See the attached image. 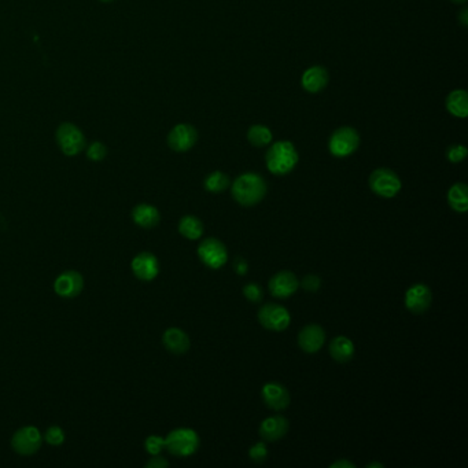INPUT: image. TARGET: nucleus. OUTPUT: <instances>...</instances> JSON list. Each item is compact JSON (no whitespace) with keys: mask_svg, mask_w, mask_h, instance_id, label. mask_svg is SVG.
<instances>
[{"mask_svg":"<svg viewBox=\"0 0 468 468\" xmlns=\"http://www.w3.org/2000/svg\"><path fill=\"white\" fill-rule=\"evenodd\" d=\"M453 3H466V0H452Z\"/></svg>","mask_w":468,"mask_h":468,"instance_id":"obj_39","label":"nucleus"},{"mask_svg":"<svg viewBox=\"0 0 468 468\" xmlns=\"http://www.w3.org/2000/svg\"><path fill=\"white\" fill-rule=\"evenodd\" d=\"M248 139L255 147H264L272 142V132L265 125H253L248 132Z\"/></svg>","mask_w":468,"mask_h":468,"instance_id":"obj_25","label":"nucleus"},{"mask_svg":"<svg viewBox=\"0 0 468 468\" xmlns=\"http://www.w3.org/2000/svg\"><path fill=\"white\" fill-rule=\"evenodd\" d=\"M198 255L201 261L212 270L221 268L228 260L225 245L216 238H208L202 240L198 246Z\"/></svg>","mask_w":468,"mask_h":468,"instance_id":"obj_8","label":"nucleus"},{"mask_svg":"<svg viewBox=\"0 0 468 468\" xmlns=\"http://www.w3.org/2000/svg\"><path fill=\"white\" fill-rule=\"evenodd\" d=\"M298 151L292 142H276L267 151L265 162L268 171L273 175H289L298 164Z\"/></svg>","mask_w":468,"mask_h":468,"instance_id":"obj_2","label":"nucleus"},{"mask_svg":"<svg viewBox=\"0 0 468 468\" xmlns=\"http://www.w3.org/2000/svg\"><path fill=\"white\" fill-rule=\"evenodd\" d=\"M107 156V149H106V146H105L103 143H100V142H94V143H91V144L88 146V149H87V156H88L91 161L98 162V161L105 159V156Z\"/></svg>","mask_w":468,"mask_h":468,"instance_id":"obj_27","label":"nucleus"},{"mask_svg":"<svg viewBox=\"0 0 468 468\" xmlns=\"http://www.w3.org/2000/svg\"><path fill=\"white\" fill-rule=\"evenodd\" d=\"M55 139L62 153L68 156H78L87 146L83 131L72 122L60 124Z\"/></svg>","mask_w":468,"mask_h":468,"instance_id":"obj_4","label":"nucleus"},{"mask_svg":"<svg viewBox=\"0 0 468 468\" xmlns=\"http://www.w3.org/2000/svg\"><path fill=\"white\" fill-rule=\"evenodd\" d=\"M448 202L450 208L459 213H466L468 211V187L464 183H456L450 187L448 193Z\"/></svg>","mask_w":468,"mask_h":468,"instance_id":"obj_23","label":"nucleus"},{"mask_svg":"<svg viewBox=\"0 0 468 468\" xmlns=\"http://www.w3.org/2000/svg\"><path fill=\"white\" fill-rule=\"evenodd\" d=\"M467 147L463 146V144H453V146L449 147L448 151H447L449 161L453 162V164L462 162L467 156Z\"/></svg>","mask_w":468,"mask_h":468,"instance_id":"obj_29","label":"nucleus"},{"mask_svg":"<svg viewBox=\"0 0 468 468\" xmlns=\"http://www.w3.org/2000/svg\"><path fill=\"white\" fill-rule=\"evenodd\" d=\"M360 135L351 127H342L336 129L329 142V149L332 156L336 158L349 156L358 149Z\"/></svg>","mask_w":468,"mask_h":468,"instance_id":"obj_6","label":"nucleus"},{"mask_svg":"<svg viewBox=\"0 0 468 468\" xmlns=\"http://www.w3.org/2000/svg\"><path fill=\"white\" fill-rule=\"evenodd\" d=\"M329 349L332 358L338 363H348L354 356V344L344 335L334 338Z\"/></svg>","mask_w":468,"mask_h":468,"instance_id":"obj_20","label":"nucleus"},{"mask_svg":"<svg viewBox=\"0 0 468 468\" xmlns=\"http://www.w3.org/2000/svg\"><path fill=\"white\" fill-rule=\"evenodd\" d=\"M198 132L188 124H179L168 135V146L177 153L188 151L196 146Z\"/></svg>","mask_w":468,"mask_h":468,"instance_id":"obj_10","label":"nucleus"},{"mask_svg":"<svg viewBox=\"0 0 468 468\" xmlns=\"http://www.w3.org/2000/svg\"><path fill=\"white\" fill-rule=\"evenodd\" d=\"M301 286L308 293H316L321 286V279L317 275H307L301 282Z\"/></svg>","mask_w":468,"mask_h":468,"instance_id":"obj_33","label":"nucleus"},{"mask_svg":"<svg viewBox=\"0 0 468 468\" xmlns=\"http://www.w3.org/2000/svg\"><path fill=\"white\" fill-rule=\"evenodd\" d=\"M46 441L53 447H58L60 444H63V441H65L63 430L58 427V426L50 427L46 431Z\"/></svg>","mask_w":468,"mask_h":468,"instance_id":"obj_30","label":"nucleus"},{"mask_svg":"<svg viewBox=\"0 0 468 468\" xmlns=\"http://www.w3.org/2000/svg\"><path fill=\"white\" fill-rule=\"evenodd\" d=\"M289 420L280 415L265 419L260 426V435L265 441H277L283 438L289 431Z\"/></svg>","mask_w":468,"mask_h":468,"instance_id":"obj_17","label":"nucleus"},{"mask_svg":"<svg viewBox=\"0 0 468 468\" xmlns=\"http://www.w3.org/2000/svg\"><path fill=\"white\" fill-rule=\"evenodd\" d=\"M382 468L383 464L382 463H371V464H367V468Z\"/></svg>","mask_w":468,"mask_h":468,"instance_id":"obj_38","label":"nucleus"},{"mask_svg":"<svg viewBox=\"0 0 468 468\" xmlns=\"http://www.w3.org/2000/svg\"><path fill=\"white\" fill-rule=\"evenodd\" d=\"M270 290L276 298H289L299 287V280L290 271H280L275 273L270 279Z\"/></svg>","mask_w":468,"mask_h":468,"instance_id":"obj_13","label":"nucleus"},{"mask_svg":"<svg viewBox=\"0 0 468 468\" xmlns=\"http://www.w3.org/2000/svg\"><path fill=\"white\" fill-rule=\"evenodd\" d=\"M243 295H245L246 299H249L250 302L258 304V302L262 299L264 293H262L261 286H258V284L254 283V282H250V283H248V284L243 287Z\"/></svg>","mask_w":468,"mask_h":468,"instance_id":"obj_28","label":"nucleus"},{"mask_svg":"<svg viewBox=\"0 0 468 468\" xmlns=\"http://www.w3.org/2000/svg\"><path fill=\"white\" fill-rule=\"evenodd\" d=\"M356 466L353 464V463H351V462H348V460H339V462H335L334 464H331L330 466V468H354Z\"/></svg>","mask_w":468,"mask_h":468,"instance_id":"obj_36","label":"nucleus"},{"mask_svg":"<svg viewBox=\"0 0 468 468\" xmlns=\"http://www.w3.org/2000/svg\"><path fill=\"white\" fill-rule=\"evenodd\" d=\"M432 302L431 290L423 283H416L410 286L405 293V307L413 314L426 312Z\"/></svg>","mask_w":468,"mask_h":468,"instance_id":"obj_11","label":"nucleus"},{"mask_svg":"<svg viewBox=\"0 0 468 468\" xmlns=\"http://www.w3.org/2000/svg\"><path fill=\"white\" fill-rule=\"evenodd\" d=\"M165 448L177 457H187L199 448V437L194 430L176 429L165 438Z\"/></svg>","mask_w":468,"mask_h":468,"instance_id":"obj_3","label":"nucleus"},{"mask_svg":"<svg viewBox=\"0 0 468 468\" xmlns=\"http://www.w3.org/2000/svg\"><path fill=\"white\" fill-rule=\"evenodd\" d=\"M234 270L236 275L243 276V275H246L248 270H249V264H248V261L245 258L239 257V258H236L234 261Z\"/></svg>","mask_w":468,"mask_h":468,"instance_id":"obj_34","label":"nucleus"},{"mask_svg":"<svg viewBox=\"0 0 468 468\" xmlns=\"http://www.w3.org/2000/svg\"><path fill=\"white\" fill-rule=\"evenodd\" d=\"M368 184L372 193L382 198H394L403 187L398 175L388 168H379L373 171L371 174Z\"/></svg>","mask_w":468,"mask_h":468,"instance_id":"obj_5","label":"nucleus"},{"mask_svg":"<svg viewBox=\"0 0 468 468\" xmlns=\"http://www.w3.org/2000/svg\"><path fill=\"white\" fill-rule=\"evenodd\" d=\"M268 453H270V450H268L267 445H265L264 442H258V444H255V445H253V447L250 448V450H249V456H250V459H252L253 462H255V463H262V462H265L267 457H268Z\"/></svg>","mask_w":468,"mask_h":468,"instance_id":"obj_32","label":"nucleus"},{"mask_svg":"<svg viewBox=\"0 0 468 468\" xmlns=\"http://www.w3.org/2000/svg\"><path fill=\"white\" fill-rule=\"evenodd\" d=\"M11 447L17 453L23 456L33 454L41 447V434L39 430L32 426L18 430L11 440Z\"/></svg>","mask_w":468,"mask_h":468,"instance_id":"obj_9","label":"nucleus"},{"mask_svg":"<svg viewBox=\"0 0 468 468\" xmlns=\"http://www.w3.org/2000/svg\"><path fill=\"white\" fill-rule=\"evenodd\" d=\"M329 84V72L323 66H312L307 69L301 78V85L311 94L320 92Z\"/></svg>","mask_w":468,"mask_h":468,"instance_id":"obj_18","label":"nucleus"},{"mask_svg":"<svg viewBox=\"0 0 468 468\" xmlns=\"http://www.w3.org/2000/svg\"><path fill=\"white\" fill-rule=\"evenodd\" d=\"M326 342V331L319 324H308L298 334V345L307 353H317Z\"/></svg>","mask_w":468,"mask_h":468,"instance_id":"obj_14","label":"nucleus"},{"mask_svg":"<svg viewBox=\"0 0 468 468\" xmlns=\"http://www.w3.org/2000/svg\"><path fill=\"white\" fill-rule=\"evenodd\" d=\"M260 323L271 331H284L292 321L289 311L279 304H265L258 311Z\"/></svg>","mask_w":468,"mask_h":468,"instance_id":"obj_7","label":"nucleus"},{"mask_svg":"<svg viewBox=\"0 0 468 468\" xmlns=\"http://www.w3.org/2000/svg\"><path fill=\"white\" fill-rule=\"evenodd\" d=\"M261 395H262L265 405L273 410H286L292 401L289 390L277 382H270V383L264 385V388L261 390Z\"/></svg>","mask_w":468,"mask_h":468,"instance_id":"obj_12","label":"nucleus"},{"mask_svg":"<svg viewBox=\"0 0 468 468\" xmlns=\"http://www.w3.org/2000/svg\"><path fill=\"white\" fill-rule=\"evenodd\" d=\"M203 186L209 193H223L230 187V177L220 171H216L205 179Z\"/></svg>","mask_w":468,"mask_h":468,"instance_id":"obj_26","label":"nucleus"},{"mask_svg":"<svg viewBox=\"0 0 468 468\" xmlns=\"http://www.w3.org/2000/svg\"><path fill=\"white\" fill-rule=\"evenodd\" d=\"M144 447H146V450L156 456V454H159L161 450L165 448V438H161L158 435H150L146 442H144Z\"/></svg>","mask_w":468,"mask_h":468,"instance_id":"obj_31","label":"nucleus"},{"mask_svg":"<svg viewBox=\"0 0 468 468\" xmlns=\"http://www.w3.org/2000/svg\"><path fill=\"white\" fill-rule=\"evenodd\" d=\"M162 342L165 345V348L175 354H183L190 349V338L186 332L180 329H169L164 332L162 336Z\"/></svg>","mask_w":468,"mask_h":468,"instance_id":"obj_19","label":"nucleus"},{"mask_svg":"<svg viewBox=\"0 0 468 468\" xmlns=\"http://www.w3.org/2000/svg\"><path fill=\"white\" fill-rule=\"evenodd\" d=\"M84 280L83 276L76 271H66L59 275L54 283L55 293L63 298H73L78 297L83 292Z\"/></svg>","mask_w":468,"mask_h":468,"instance_id":"obj_15","label":"nucleus"},{"mask_svg":"<svg viewBox=\"0 0 468 468\" xmlns=\"http://www.w3.org/2000/svg\"><path fill=\"white\" fill-rule=\"evenodd\" d=\"M231 193L239 205L255 206L267 196V183L261 176L248 172L235 180Z\"/></svg>","mask_w":468,"mask_h":468,"instance_id":"obj_1","label":"nucleus"},{"mask_svg":"<svg viewBox=\"0 0 468 468\" xmlns=\"http://www.w3.org/2000/svg\"><path fill=\"white\" fill-rule=\"evenodd\" d=\"M459 20H460V22H462V25H463V26H467V23H468L467 9H464V10L462 11V14H460V17H459Z\"/></svg>","mask_w":468,"mask_h":468,"instance_id":"obj_37","label":"nucleus"},{"mask_svg":"<svg viewBox=\"0 0 468 468\" xmlns=\"http://www.w3.org/2000/svg\"><path fill=\"white\" fill-rule=\"evenodd\" d=\"M132 218L137 225L143 228H154L158 225L161 216L154 206L149 203H140L132 211Z\"/></svg>","mask_w":468,"mask_h":468,"instance_id":"obj_21","label":"nucleus"},{"mask_svg":"<svg viewBox=\"0 0 468 468\" xmlns=\"http://www.w3.org/2000/svg\"><path fill=\"white\" fill-rule=\"evenodd\" d=\"M131 267H132V271L137 279L144 280V282H150V280L156 279V275L159 272L158 260H156V255L151 253L137 254V257L134 258Z\"/></svg>","mask_w":468,"mask_h":468,"instance_id":"obj_16","label":"nucleus"},{"mask_svg":"<svg viewBox=\"0 0 468 468\" xmlns=\"http://www.w3.org/2000/svg\"><path fill=\"white\" fill-rule=\"evenodd\" d=\"M447 109L452 116L466 118L468 116V95L464 90H454L447 98Z\"/></svg>","mask_w":468,"mask_h":468,"instance_id":"obj_22","label":"nucleus"},{"mask_svg":"<svg viewBox=\"0 0 468 468\" xmlns=\"http://www.w3.org/2000/svg\"><path fill=\"white\" fill-rule=\"evenodd\" d=\"M100 1H103V3H110V1H113V0H100Z\"/></svg>","mask_w":468,"mask_h":468,"instance_id":"obj_40","label":"nucleus"},{"mask_svg":"<svg viewBox=\"0 0 468 468\" xmlns=\"http://www.w3.org/2000/svg\"><path fill=\"white\" fill-rule=\"evenodd\" d=\"M168 466H169L168 460H165L164 457H161L158 454H156L154 457H151V460L147 463V467L149 468H165Z\"/></svg>","mask_w":468,"mask_h":468,"instance_id":"obj_35","label":"nucleus"},{"mask_svg":"<svg viewBox=\"0 0 468 468\" xmlns=\"http://www.w3.org/2000/svg\"><path fill=\"white\" fill-rule=\"evenodd\" d=\"M179 233L190 240H196L203 235V224L196 216H184L179 223Z\"/></svg>","mask_w":468,"mask_h":468,"instance_id":"obj_24","label":"nucleus"}]
</instances>
